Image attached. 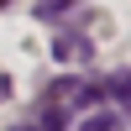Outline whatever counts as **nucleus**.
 <instances>
[{
    "mask_svg": "<svg viewBox=\"0 0 131 131\" xmlns=\"http://www.w3.org/2000/svg\"><path fill=\"white\" fill-rule=\"evenodd\" d=\"M94 52V42H84L79 31H58V37H52V58L58 63H73V58H89Z\"/></svg>",
    "mask_w": 131,
    "mask_h": 131,
    "instance_id": "1",
    "label": "nucleus"
},
{
    "mask_svg": "<svg viewBox=\"0 0 131 131\" xmlns=\"http://www.w3.org/2000/svg\"><path fill=\"white\" fill-rule=\"evenodd\" d=\"M105 94H115V100L131 110V73H115V79H105V84H89L84 100H105Z\"/></svg>",
    "mask_w": 131,
    "mask_h": 131,
    "instance_id": "2",
    "label": "nucleus"
},
{
    "mask_svg": "<svg viewBox=\"0 0 131 131\" xmlns=\"http://www.w3.org/2000/svg\"><path fill=\"white\" fill-rule=\"evenodd\" d=\"M73 5H79V0H37V16L42 21H58L63 10H73Z\"/></svg>",
    "mask_w": 131,
    "mask_h": 131,
    "instance_id": "3",
    "label": "nucleus"
},
{
    "mask_svg": "<svg viewBox=\"0 0 131 131\" xmlns=\"http://www.w3.org/2000/svg\"><path fill=\"white\" fill-rule=\"evenodd\" d=\"M84 131H115V110H100V115H89V121H84Z\"/></svg>",
    "mask_w": 131,
    "mask_h": 131,
    "instance_id": "4",
    "label": "nucleus"
},
{
    "mask_svg": "<svg viewBox=\"0 0 131 131\" xmlns=\"http://www.w3.org/2000/svg\"><path fill=\"white\" fill-rule=\"evenodd\" d=\"M68 126V110H52V115H42V131H63Z\"/></svg>",
    "mask_w": 131,
    "mask_h": 131,
    "instance_id": "5",
    "label": "nucleus"
},
{
    "mask_svg": "<svg viewBox=\"0 0 131 131\" xmlns=\"http://www.w3.org/2000/svg\"><path fill=\"white\" fill-rule=\"evenodd\" d=\"M0 100H5V84H0Z\"/></svg>",
    "mask_w": 131,
    "mask_h": 131,
    "instance_id": "6",
    "label": "nucleus"
},
{
    "mask_svg": "<svg viewBox=\"0 0 131 131\" xmlns=\"http://www.w3.org/2000/svg\"><path fill=\"white\" fill-rule=\"evenodd\" d=\"M0 5H5V0H0Z\"/></svg>",
    "mask_w": 131,
    "mask_h": 131,
    "instance_id": "7",
    "label": "nucleus"
}]
</instances>
